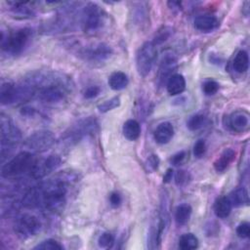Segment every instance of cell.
<instances>
[{
	"label": "cell",
	"mask_w": 250,
	"mask_h": 250,
	"mask_svg": "<svg viewBox=\"0 0 250 250\" xmlns=\"http://www.w3.org/2000/svg\"><path fill=\"white\" fill-rule=\"evenodd\" d=\"M42 224L38 217L32 214L21 215L15 223V231L21 238H29L41 229Z\"/></svg>",
	"instance_id": "cell-6"
},
{
	"label": "cell",
	"mask_w": 250,
	"mask_h": 250,
	"mask_svg": "<svg viewBox=\"0 0 250 250\" xmlns=\"http://www.w3.org/2000/svg\"><path fill=\"white\" fill-rule=\"evenodd\" d=\"M190 180V175L186 170H179L175 175V183L178 187L186 186Z\"/></svg>",
	"instance_id": "cell-32"
},
{
	"label": "cell",
	"mask_w": 250,
	"mask_h": 250,
	"mask_svg": "<svg viewBox=\"0 0 250 250\" xmlns=\"http://www.w3.org/2000/svg\"><path fill=\"white\" fill-rule=\"evenodd\" d=\"M61 157L56 154L49 155L46 158L36 159L29 174L35 180L42 179L54 170H56L61 165Z\"/></svg>",
	"instance_id": "cell-8"
},
{
	"label": "cell",
	"mask_w": 250,
	"mask_h": 250,
	"mask_svg": "<svg viewBox=\"0 0 250 250\" xmlns=\"http://www.w3.org/2000/svg\"><path fill=\"white\" fill-rule=\"evenodd\" d=\"M178 245L182 250H193L198 247V238L193 233H185L179 238Z\"/></svg>",
	"instance_id": "cell-25"
},
{
	"label": "cell",
	"mask_w": 250,
	"mask_h": 250,
	"mask_svg": "<svg viewBox=\"0 0 250 250\" xmlns=\"http://www.w3.org/2000/svg\"><path fill=\"white\" fill-rule=\"evenodd\" d=\"M229 199L232 206L239 207L248 203V193L244 188H238L234 189L229 196Z\"/></svg>",
	"instance_id": "cell-23"
},
{
	"label": "cell",
	"mask_w": 250,
	"mask_h": 250,
	"mask_svg": "<svg viewBox=\"0 0 250 250\" xmlns=\"http://www.w3.org/2000/svg\"><path fill=\"white\" fill-rule=\"evenodd\" d=\"M194 27L202 32H210L215 30L219 24L220 21L215 16L211 15H200L197 16L194 19Z\"/></svg>",
	"instance_id": "cell-15"
},
{
	"label": "cell",
	"mask_w": 250,
	"mask_h": 250,
	"mask_svg": "<svg viewBox=\"0 0 250 250\" xmlns=\"http://www.w3.org/2000/svg\"><path fill=\"white\" fill-rule=\"evenodd\" d=\"M101 93V88L97 85H93V86H89L85 89V91L83 92V97L85 99H93L96 98L99 94Z\"/></svg>",
	"instance_id": "cell-37"
},
{
	"label": "cell",
	"mask_w": 250,
	"mask_h": 250,
	"mask_svg": "<svg viewBox=\"0 0 250 250\" xmlns=\"http://www.w3.org/2000/svg\"><path fill=\"white\" fill-rule=\"evenodd\" d=\"M202 90L208 96L214 95L219 90V84L214 80H207L203 83Z\"/></svg>",
	"instance_id": "cell-34"
},
{
	"label": "cell",
	"mask_w": 250,
	"mask_h": 250,
	"mask_svg": "<svg viewBox=\"0 0 250 250\" xmlns=\"http://www.w3.org/2000/svg\"><path fill=\"white\" fill-rule=\"evenodd\" d=\"M167 92L171 96H176L183 93L186 89V79L182 74H173L166 83Z\"/></svg>",
	"instance_id": "cell-17"
},
{
	"label": "cell",
	"mask_w": 250,
	"mask_h": 250,
	"mask_svg": "<svg viewBox=\"0 0 250 250\" xmlns=\"http://www.w3.org/2000/svg\"><path fill=\"white\" fill-rule=\"evenodd\" d=\"M120 105V98L119 97H113L105 102H104L103 104H99L98 106V109L100 112H107L109 110H112L116 107H118Z\"/></svg>",
	"instance_id": "cell-28"
},
{
	"label": "cell",
	"mask_w": 250,
	"mask_h": 250,
	"mask_svg": "<svg viewBox=\"0 0 250 250\" xmlns=\"http://www.w3.org/2000/svg\"><path fill=\"white\" fill-rule=\"evenodd\" d=\"M191 207L190 205L187 204V203H183L181 205H179L176 209L175 212V220L176 223L179 226H183L185 224H187L190 218L191 215Z\"/></svg>",
	"instance_id": "cell-24"
},
{
	"label": "cell",
	"mask_w": 250,
	"mask_h": 250,
	"mask_svg": "<svg viewBox=\"0 0 250 250\" xmlns=\"http://www.w3.org/2000/svg\"><path fill=\"white\" fill-rule=\"evenodd\" d=\"M206 152V144L203 140H198L193 146V155L196 158H201Z\"/></svg>",
	"instance_id": "cell-35"
},
{
	"label": "cell",
	"mask_w": 250,
	"mask_h": 250,
	"mask_svg": "<svg viewBox=\"0 0 250 250\" xmlns=\"http://www.w3.org/2000/svg\"><path fill=\"white\" fill-rule=\"evenodd\" d=\"M236 234L240 238H247L250 235V225L247 222L240 223L236 228Z\"/></svg>",
	"instance_id": "cell-36"
},
{
	"label": "cell",
	"mask_w": 250,
	"mask_h": 250,
	"mask_svg": "<svg viewBox=\"0 0 250 250\" xmlns=\"http://www.w3.org/2000/svg\"><path fill=\"white\" fill-rule=\"evenodd\" d=\"M98 244L101 248L108 249L114 244V236L110 232H104L100 235L98 239Z\"/></svg>",
	"instance_id": "cell-31"
},
{
	"label": "cell",
	"mask_w": 250,
	"mask_h": 250,
	"mask_svg": "<svg viewBox=\"0 0 250 250\" xmlns=\"http://www.w3.org/2000/svg\"><path fill=\"white\" fill-rule=\"evenodd\" d=\"M172 34V28L169 26H162L161 28L158 29V31L156 32L154 39H153V43L154 45H158L163 43L164 41H166Z\"/></svg>",
	"instance_id": "cell-29"
},
{
	"label": "cell",
	"mask_w": 250,
	"mask_h": 250,
	"mask_svg": "<svg viewBox=\"0 0 250 250\" xmlns=\"http://www.w3.org/2000/svg\"><path fill=\"white\" fill-rule=\"evenodd\" d=\"M62 248H63L62 245H61L58 241L52 238L46 239L34 247V249H42V250H57V249L62 250Z\"/></svg>",
	"instance_id": "cell-30"
},
{
	"label": "cell",
	"mask_w": 250,
	"mask_h": 250,
	"mask_svg": "<svg viewBox=\"0 0 250 250\" xmlns=\"http://www.w3.org/2000/svg\"><path fill=\"white\" fill-rule=\"evenodd\" d=\"M232 66L237 73H243L248 69L249 57L246 51L240 50L236 53L232 62Z\"/></svg>",
	"instance_id": "cell-22"
},
{
	"label": "cell",
	"mask_w": 250,
	"mask_h": 250,
	"mask_svg": "<svg viewBox=\"0 0 250 250\" xmlns=\"http://www.w3.org/2000/svg\"><path fill=\"white\" fill-rule=\"evenodd\" d=\"M172 177H173V170H172V168H168L166 173L163 176V183H165V184L170 183L172 180Z\"/></svg>",
	"instance_id": "cell-40"
},
{
	"label": "cell",
	"mask_w": 250,
	"mask_h": 250,
	"mask_svg": "<svg viewBox=\"0 0 250 250\" xmlns=\"http://www.w3.org/2000/svg\"><path fill=\"white\" fill-rule=\"evenodd\" d=\"M250 124L249 113L244 109L233 111L229 116V127L236 133H242L248 130Z\"/></svg>",
	"instance_id": "cell-12"
},
{
	"label": "cell",
	"mask_w": 250,
	"mask_h": 250,
	"mask_svg": "<svg viewBox=\"0 0 250 250\" xmlns=\"http://www.w3.org/2000/svg\"><path fill=\"white\" fill-rule=\"evenodd\" d=\"M66 185L63 180H51L31 188L22 198L26 208L42 207L49 211H59L66 199Z\"/></svg>",
	"instance_id": "cell-1"
},
{
	"label": "cell",
	"mask_w": 250,
	"mask_h": 250,
	"mask_svg": "<svg viewBox=\"0 0 250 250\" xmlns=\"http://www.w3.org/2000/svg\"><path fill=\"white\" fill-rule=\"evenodd\" d=\"M32 36V30L29 28H20L5 37L4 32L1 34V48L11 55L21 54L28 45Z\"/></svg>",
	"instance_id": "cell-3"
},
{
	"label": "cell",
	"mask_w": 250,
	"mask_h": 250,
	"mask_svg": "<svg viewBox=\"0 0 250 250\" xmlns=\"http://www.w3.org/2000/svg\"><path fill=\"white\" fill-rule=\"evenodd\" d=\"M35 160L31 152L21 151L2 166L1 175L3 178L10 179L21 176L27 172L29 173Z\"/></svg>",
	"instance_id": "cell-2"
},
{
	"label": "cell",
	"mask_w": 250,
	"mask_h": 250,
	"mask_svg": "<svg viewBox=\"0 0 250 250\" xmlns=\"http://www.w3.org/2000/svg\"><path fill=\"white\" fill-rule=\"evenodd\" d=\"M156 46L152 41H146L139 48L136 56V65L141 76L145 77L149 73L156 59Z\"/></svg>",
	"instance_id": "cell-4"
},
{
	"label": "cell",
	"mask_w": 250,
	"mask_h": 250,
	"mask_svg": "<svg viewBox=\"0 0 250 250\" xmlns=\"http://www.w3.org/2000/svg\"><path fill=\"white\" fill-rule=\"evenodd\" d=\"M31 2H10L15 13L24 15V16H31L33 15V9L28 7Z\"/></svg>",
	"instance_id": "cell-27"
},
{
	"label": "cell",
	"mask_w": 250,
	"mask_h": 250,
	"mask_svg": "<svg viewBox=\"0 0 250 250\" xmlns=\"http://www.w3.org/2000/svg\"><path fill=\"white\" fill-rule=\"evenodd\" d=\"M21 138L20 131L12 123V121L5 117L3 114L1 116V145L2 146H11L15 142Z\"/></svg>",
	"instance_id": "cell-11"
},
{
	"label": "cell",
	"mask_w": 250,
	"mask_h": 250,
	"mask_svg": "<svg viewBox=\"0 0 250 250\" xmlns=\"http://www.w3.org/2000/svg\"><path fill=\"white\" fill-rule=\"evenodd\" d=\"M97 122L95 119L93 118H87V119H84L82 121H80L77 125H75L71 130H70V133L68 134L69 135V138L73 139L74 141H77L79 140L81 137L87 135V134H90V133H93L95 132L96 130V127H97Z\"/></svg>",
	"instance_id": "cell-14"
},
{
	"label": "cell",
	"mask_w": 250,
	"mask_h": 250,
	"mask_svg": "<svg viewBox=\"0 0 250 250\" xmlns=\"http://www.w3.org/2000/svg\"><path fill=\"white\" fill-rule=\"evenodd\" d=\"M122 133L124 137L129 141H135L140 137L141 126L135 119H128L122 127Z\"/></svg>",
	"instance_id": "cell-19"
},
{
	"label": "cell",
	"mask_w": 250,
	"mask_h": 250,
	"mask_svg": "<svg viewBox=\"0 0 250 250\" xmlns=\"http://www.w3.org/2000/svg\"><path fill=\"white\" fill-rule=\"evenodd\" d=\"M55 143V136L49 130H39L25 140V146L33 151L41 152L50 148Z\"/></svg>",
	"instance_id": "cell-7"
},
{
	"label": "cell",
	"mask_w": 250,
	"mask_h": 250,
	"mask_svg": "<svg viewBox=\"0 0 250 250\" xmlns=\"http://www.w3.org/2000/svg\"><path fill=\"white\" fill-rule=\"evenodd\" d=\"M174 136V127L170 122L160 123L153 132V138L160 145L167 144Z\"/></svg>",
	"instance_id": "cell-16"
},
{
	"label": "cell",
	"mask_w": 250,
	"mask_h": 250,
	"mask_svg": "<svg viewBox=\"0 0 250 250\" xmlns=\"http://www.w3.org/2000/svg\"><path fill=\"white\" fill-rule=\"evenodd\" d=\"M159 165V158L156 154H151L149 155L145 163L146 169L147 172H154L155 170H157Z\"/></svg>",
	"instance_id": "cell-33"
},
{
	"label": "cell",
	"mask_w": 250,
	"mask_h": 250,
	"mask_svg": "<svg viewBox=\"0 0 250 250\" xmlns=\"http://www.w3.org/2000/svg\"><path fill=\"white\" fill-rule=\"evenodd\" d=\"M34 112H35L34 108L28 107V106H24V107H22V109H21V114H22V115H25V116H32V115L34 114Z\"/></svg>",
	"instance_id": "cell-41"
},
{
	"label": "cell",
	"mask_w": 250,
	"mask_h": 250,
	"mask_svg": "<svg viewBox=\"0 0 250 250\" xmlns=\"http://www.w3.org/2000/svg\"><path fill=\"white\" fill-rule=\"evenodd\" d=\"M177 67V59L173 54H165L160 62L157 72V84L159 87L167 83Z\"/></svg>",
	"instance_id": "cell-10"
},
{
	"label": "cell",
	"mask_w": 250,
	"mask_h": 250,
	"mask_svg": "<svg viewBox=\"0 0 250 250\" xmlns=\"http://www.w3.org/2000/svg\"><path fill=\"white\" fill-rule=\"evenodd\" d=\"M108 199H109L110 205H111L112 207H114V208L119 207V206L121 205V203H122V197H121L120 193L117 192V191L111 192V193L109 194V198H108Z\"/></svg>",
	"instance_id": "cell-38"
},
{
	"label": "cell",
	"mask_w": 250,
	"mask_h": 250,
	"mask_svg": "<svg viewBox=\"0 0 250 250\" xmlns=\"http://www.w3.org/2000/svg\"><path fill=\"white\" fill-rule=\"evenodd\" d=\"M66 95L65 87L60 82L43 83L39 90V99L48 104H55L62 102Z\"/></svg>",
	"instance_id": "cell-9"
},
{
	"label": "cell",
	"mask_w": 250,
	"mask_h": 250,
	"mask_svg": "<svg viewBox=\"0 0 250 250\" xmlns=\"http://www.w3.org/2000/svg\"><path fill=\"white\" fill-rule=\"evenodd\" d=\"M234 157H235V151L231 148H226L214 162L215 170L218 173L224 172L234 160Z\"/></svg>",
	"instance_id": "cell-18"
},
{
	"label": "cell",
	"mask_w": 250,
	"mask_h": 250,
	"mask_svg": "<svg viewBox=\"0 0 250 250\" xmlns=\"http://www.w3.org/2000/svg\"><path fill=\"white\" fill-rule=\"evenodd\" d=\"M104 23V16L101 8L94 4H87L82 13L83 28L88 33H95L100 30Z\"/></svg>",
	"instance_id": "cell-5"
},
{
	"label": "cell",
	"mask_w": 250,
	"mask_h": 250,
	"mask_svg": "<svg viewBox=\"0 0 250 250\" xmlns=\"http://www.w3.org/2000/svg\"><path fill=\"white\" fill-rule=\"evenodd\" d=\"M231 208H232V205H231L229 197H227V196L219 197L214 204L215 215L221 219L227 218L230 214Z\"/></svg>",
	"instance_id": "cell-20"
},
{
	"label": "cell",
	"mask_w": 250,
	"mask_h": 250,
	"mask_svg": "<svg viewBox=\"0 0 250 250\" xmlns=\"http://www.w3.org/2000/svg\"><path fill=\"white\" fill-rule=\"evenodd\" d=\"M186 151L182 150V151H179L177 153H175L171 158H170V162L173 164V165H180L184 162L185 158H186Z\"/></svg>",
	"instance_id": "cell-39"
},
{
	"label": "cell",
	"mask_w": 250,
	"mask_h": 250,
	"mask_svg": "<svg viewBox=\"0 0 250 250\" xmlns=\"http://www.w3.org/2000/svg\"><path fill=\"white\" fill-rule=\"evenodd\" d=\"M108 85L112 90L119 91L128 85V77L122 71H115L108 77Z\"/></svg>",
	"instance_id": "cell-21"
},
{
	"label": "cell",
	"mask_w": 250,
	"mask_h": 250,
	"mask_svg": "<svg viewBox=\"0 0 250 250\" xmlns=\"http://www.w3.org/2000/svg\"><path fill=\"white\" fill-rule=\"evenodd\" d=\"M206 123V117L203 114L197 113L192 115L187 122V126L190 131H196L201 129Z\"/></svg>",
	"instance_id": "cell-26"
},
{
	"label": "cell",
	"mask_w": 250,
	"mask_h": 250,
	"mask_svg": "<svg viewBox=\"0 0 250 250\" xmlns=\"http://www.w3.org/2000/svg\"><path fill=\"white\" fill-rule=\"evenodd\" d=\"M111 54H112L111 48L104 43L96 44L86 49L84 52V56L87 60L91 62H101L107 60L111 56Z\"/></svg>",
	"instance_id": "cell-13"
}]
</instances>
